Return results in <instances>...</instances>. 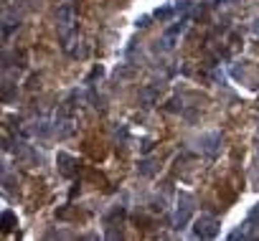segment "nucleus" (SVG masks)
Masks as SVG:
<instances>
[{"label":"nucleus","instance_id":"1","mask_svg":"<svg viewBox=\"0 0 259 241\" xmlns=\"http://www.w3.org/2000/svg\"><path fill=\"white\" fill-rule=\"evenodd\" d=\"M193 233H196L198 238H213V236L219 233V218H213V216H208V213L198 216L196 223H193Z\"/></svg>","mask_w":259,"mask_h":241},{"label":"nucleus","instance_id":"2","mask_svg":"<svg viewBox=\"0 0 259 241\" xmlns=\"http://www.w3.org/2000/svg\"><path fill=\"white\" fill-rule=\"evenodd\" d=\"M191 213H193V201H191V196H188V193H181V196H178V208H176L173 226H176V228H183V226L188 223Z\"/></svg>","mask_w":259,"mask_h":241},{"label":"nucleus","instance_id":"3","mask_svg":"<svg viewBox=\"0 0 259 241\" xmlns=\"http://www.w3.org/2000/svg\"><path fill=\"white\" fill-rule=\"evenodd\" d=\"M56 21H59V31H61L64 36H69V33H71V28H74V6H71V3L61 6V8H59Z\"/></svg>","mask_w":259,"mask_h":241},{"label":"nucleus","instance_id":"4","mask_svg":"<svg viewBox=\"0 0 259 241\" xmlns=\"http://www.w3.org/2000/svg\"><path fill=\"white\" fill-rule=\"evenodd\" d=\"M140 99H143L145 107H153V104L158 102V89H155V86H145L143 94H140Z\"/></svg>","mask_w":259,"mask_h":241},{"label":"nucleus","instance_id":"5","mask_svg":"<svg viewBox=\"0 0 259 241\" xmlns=\"http://www.w3.org/2000/svg\"><path fill=\"white\" fill-rule=\"evenodd\" d=\"M59 163H61V173L64 175H71L74 173V158H69V155H59Z\"/></svg>","mask_w":259,"mask_h":241},{"label":"nucleus","instance_id":"6","mask_svg":"<svg viewBox=\"0 0 259 241\" xmlns=\"http://www.w3.org/2000/svg\"><path fill=\"white\" fill-rule=\"evenodd\" d=\"M13 223H16V216H13L11 211H6V213H3V231H11Z\"/></svg>","mask_w":259,"mask_h":241},{"label":"nucleus","instance_id":"7","mask_svg":"<svg viewBox=\"0 0 259 241\" xmlns=\"http://www.w3.org/2000/svg\"><path fill=\"white\" fill-rule=\"evenodd\" d=\"M140 165H143L140 170H143L145 175H153V163H150V160H145V163H140Z\"/></svg>","mask_w":259,"mask_h":241},{"label":"nucleus","instance_id":"8","mask_svg":"<svg viewBox=\"0 0 259 241\" xmlns=\"http://www.w3.org/2000/svg\"><path fill=\"white\" fill-rule=\"evenodd\" d=\"M254 36H259V21L254 23Z\"/></svg>","mask_w":259,"mask_h":241}]
</instances>
